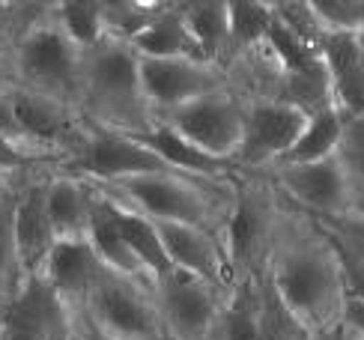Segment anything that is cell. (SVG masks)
Returning a JSON list of instances; mask_svg holds the SVG:
<instances>
[{
  "label": "cell",
  "mask_w": 364,
  "mask_h": 340,
  "mask_svg": "<svg viewBox=\"0 0 364 340\" xmlns=\"http://www.w3.org/2000/svg\"><path fill=\"white\" fill-rule=\"evenodd\" d=\"M326 242L331 245V251H335V257H338L346 302L364 304V254L350 248V245H341L335 239H328V236H326Z\"/></svg>",
  "instance_id": "836d02e7"
},
{
  "label": "cell",
  "mask_w": 364,
  "mask_h": 340,
  "mask_svg": "<svg viewBox=\"0 0 364 340\" xmlns=\"http://www.w3.org/2000/svg\"><path fill=\"white\" fill-rule=\"evenodd\" d=\"M78 111L87 122L117 132H144L153 126L141 92L138 54L126 42L105 39L84 54V90Z\"/></svg>",
  "instance_id": "3957f363"
},
{
  "label": "cell",
  "mask_w": 364,
  "mask_h": 340,
  "mask_svg": "<svg viewBox=\"0 0 364 340\" xmlns=\"http://www.w3.org/2000/svg\"><path fill=\"white\" fill-rule=\"evenodd\" d=\"M263 179L287 206L305 218L341 221L364 209V194L350 176V170L343 167L341 156L314 164L272 167L263 174Z\"/></svg>",
  "instance_id": "8992f818"
},
{
  "label": "cell",
  "mask_w": 364,
  "mask_h": 340,
  "mask_svg": "<svg viewBox=\"0 0 364 340\" xmlns=\"http://www.w3.org/2000/svg\"><path fill=\"white\" fill-rule=\"evenodd\" d=\"M87 182V179H84ZM93 188L156 224L224 230L236 203V179H200L186 174H149L119 182H90Z\"/></svg>",
  "instance_id": "7a4b0ae2"
},
{
  "label": "cell",
  "mask_w": 364,
  "mask_h": 340,
  "mask_svg": "<svg viewBox=\"0 0 364 340\" xmlns=\"http://www.w3.org/2000/svg\"><path fill=\"white\" fill-rule=\"evenodd\" d=\"M338 156H341L343 167L350 170V176L355 179V185L361 188V194H364V117L346 119Z\"/></svg>",
  "instance_id": "e575fe53"
},
{
  "label": "cell",
  "mask_w": 364,
  "mask_h": 340,
  "mask_svg": "<svg viewBox=\"0 0 364 340\" xmlns=\"http://www.w3.org/2000/svg\"><path fill=\"white\" fill-rule=\"evenodd\" d=\"M15 36H18V4L0 0V42L12 45Z\"/></svg>",
  "instance_id": "74e56055"
},
{
  "label": "cell",
  "mask_w": 364,
  "mask_h": 340,
  "mask_svg": "<svg viewBox=\"0 0 364 340\" xmlns=\"http://www.w3.org/2000/svg\"><path fill=\"white\" fill-rule=\"evenodd\" d=\"M257 304H260V277L236 281L227 289L209 340H257Z\"/></svg>",
  "instance_id": "484cf974"
},
{
  "label": "cell",
  "mask_w": 364,
  "mask_h": 340,
  "mask_svg": "<svg viewBox=\"0 0 364 340\" xmlns=\"http://www.w3.org/2000/svg\"><path fill=\"white\" fill-rule=\"evenodd\" d=\"M343 126L346 117L338 111V107H326V111L314 114L308 119L305 132L299 134V141L293 144V149L275 164V167H296V164H314L338 156L341 137H343Z\"/></svg>",
  "instance_id": "cb8c5ba5"
},
{
  "label": "cell",
  "mask_w": 364,
  "mask_h": 340,
  "mask_svg": "<svg viewBox=\"0 0 364 340\" xmlns=\"http://www.w3.org/2000/svg\"><path fill=\"white\" fill-rule=\"evenodd\" d=\"M141 92L149 107V117H161L179 105H188L209 92L236 90L230 69L206 60H141ZM239 92V90H236Z\"/></svg>",
  "instance_id": "8fae6325"
},
{
  "label": "cell",
  "mask_w": 364,
  "mask_h": 340,
  "mask_svg": "<svg viewBox=\"0 0 364 340\" xmlns=\"http://www.w3.org/2000/svg\"><path fill=\"white\" fill-rule=\"evenodd\" d=\"M129 48L141 60H203L186 21H182L176 4L164 6L159 18L129 42Z\"/></svg>",
  "instance_id": "7402d4cb"
},
{
  "label": "cell",
  "mask_w": 364,
  "mask_h": 340,
  "mask_svg": "<svg viewBox=\"0 0 364 340\" xmlns=\"http://www.w3.org/2000/svg\"><path fill=\"white\" fill-rule=\"evenodd\" d=\"M326 33H364V0H311Z\"/></svg>",
  "instance_id": "d6a6232c"
},
{
  "label": "cell",
  "mask_w": 364,
  "mask_h": 340,
  "mask_svg": "<svg viewBox=\"0 0 364 340\" xmlns=\"http://www.w3.org/2000/svg\"><path fill=\"white\" fill-rule=\"evenodd\" d=\"M105 203H108V209L114 215V224L119 230V236H123V242L129 245V251L134 254V260L144 266L149 281L159 284L161 277H168V275L176 272L171 266L168 254H164V245H161L156 221H149V218H144V215L132 212V209L119 206V203H111V200H105Z\"/></svg>",
  "instance_id": "603a6c76"
},
{
  "label": "cell",
  "mask_w": 364,
  "mask_h": 340,
  "mask_svg": "<svg viewBox=\"0 0 364 340\" xmlns=\"http://www.w3.org/2000/svg\"><path fill=\"white\" fill-rule=\"evenodd\" d=\"M311 329L281 302L269 277L260 275V304H257V340H308Z\"/></svg>",
  "instance_id": "f546056e"
},
{
  "label": "cell",
  "mask_w": 364,
  "mask_h": 340,
  "mask_svg": "<svg viewBox=\"0 0 364 340\" xmlns=\"http://www.w3.org/2000/svg\"><path fill=\"white\" fill-rule=\"evenodd\" d=\"M54 24L78 51H93L108 39L102 24V0H60L51 12Z\"/></svg>",
  "instance_id": "83f0119b"
},
{
  "label": "cell",
  "mask_w": 364,
  "mask_h": 340,
  "mask_svg": "<svg viewBox=\"0 0 364 340\" xmlns=\"http://www.w3.org/2000/svg\"><path fill=\"white\" fill-rule=\"evenodd\" d=\"M272 15H275V21L290 30L296 39H301L305 45L320 51L326 30L316 21L311 0H275V4H272Z\"/></svg>",
  "instance_id": "1f68e13d"
},
{
  "label": "cell",
  "mask_w": 364,
  "mask_h": 340,
  "mask_svg": "<svg viewBox=\"0 0 364 340\" xmlns=\"http://www.w3.org/2000/svg\"><path fill=\"white\" fill-rule=\"evenodd\" d=\"M81 314L90 326L114 340H168L153 287L111 272L99 275Z\"/></svg>",
  "instance_id": "52a82bcc"
},
{
  "label": "cell",
  "mask_w": 364,
  "mask_h": 340,
  "mask_svg": "<svg viewBox=\"0 0 364 340\" xmlns=\"http://www.w3.org/2000/svg\"><path fill=\"white\" fill-rule=\"evenodd\" d=\"M320 57L328 75L335 107L346 119L364 117V57L358 39L350 33H326Z\"/></svg>",
  "instance_id": "e0dca14e"
},
{
  "label": "cell",
  "mask_w": 364,
  "mask_h": 340,
  "mask_svg": "<svg viewBox=\"0 0 364 340\" xmlns=\"http://www.w3.org/2000/svg\"><path fill=\"white\" fill-rule=\"evenodd\" d=\"M153 292L168 340H209L218 311L227 299L224 287H215L186 272L161 277L159 284H153Z\"/></svg>",
  "instance_id": "7c38bea8"
},
{
  "label": "cell",
  "mask_w": 364,
  "mask_h": 340,
  "mask_svg": "<svg viewBox=\"0 0 364 340\" xmlns=\"http://www.w3.org/2000/svg\"><path fill=\"white\" fill-rule=\"evenodd\" d=\"M102 272H105L102 262L96 260L87 239H78V242H57L48 260H45L39 277L66 304H72L75 311H81Z\"/></svg>",
  "instance_id": "2e32d148"
},
{
  "label": "cell",
  "mask_w": 364,
  "mask_h": 340,
  "mask_svg": "<svg viewBox=\"0 0 364 340\" xmlns=\"http://www.w3.org/2000/svg\"><path fill=\"white\" fill-rule=\"evenodd\" d=\"M129 134L134 137V141H141L146 149H153L164 164H171L176 170V174L200 176V179H236L233 167L227 161H218V159L206 156L203 149H197L182 134H176L168 126H161V122H153L149 129L129 132Z\"/></svg>",
  "instance_id": "d6986e66"
},
{
  "label": "cell",
  "mask_w": 364,
  "mask_h": 340,
  "mask_svg": "<svg viewBox=\"0 0 364 340\" xmlns=\"http://www.w3.org/2000/svg\"><path fill=\"white\" fill-rule=\"evenodd\" d=\"M308 114L299 107L263 99V96H245V126H242V141L230 159L236 176H263L266 170L275 167L287 152L293 149L299 134L308 126Z\"/></svg>",
  "instance_id": "ba28073f"
},
{
  "label": "cell",
  "mask_w": 364,
  "mask_h": 340,
  "mask_svg": "<svg viewBox=\"0 0 364 340\" xmlns=\"http://www.w3.org/2000/svg\"><path fill=\"white\" fill-rule=\"evenodd\" d=\"M18 179H24V176H12V174H6V170H0V200L6 197V191H9Z\"/></svg>",
  "instance_id": "b9f144b4"
},
{
  "label": "cell",
  "mask_w": 364,
  "mask_h": 340,
  "mask_svg": "<svg viewBox=\"0 0 364 340\" xmlns=\"http://www.w3.org/2000/svg\"><path fill=\"white\" fill-rule=\"evenodd\" d=\"M269 99L293 105V107H299V111H305L308 117L326 111V107H335L323 60L311 69H301V72H278Z\"/></svg>",
  "instance_id": "4316f807"
},
{
  "label": "cell",
  "mask_w": 364,
  "mask_h": 340,
  "mask_svg": "<svg viewBox=\"0 0 364 340\" xmlns=\"http://www.w3.org/2000/svg\"><path fill=\"white\" fill-rule=\"evenodd\" d=\"M164 6H168L164 0H102L105 36L129 45L141 30L159 18Z\"/></svg>",
  "instance_id": "f1b7e54d"
},
{
  "label": "cell",
  "mask_w": 364,
  "mask_h": 340,
  "mask_svg": "<svg viewBox=\"0 0 364 340\" xmlns=\"http://www.w3.org/2000/svg\"><path fill=\"white\" fill-rule=\"evenodd\" d=\"M308 340H364V337L355 326H350V322L341 317V319L328 322V326H323V329H314L308 334Z\"/></svg>",
  "instance_id": "8d00e7d4"
},
{
  "label": "cell",
  "mask_w": 364,
  "mask_h": 340,
  "mask_svg": "<svg viewBox=\"0 0 364 340\" xmlns=\"http://www.w3.org/2000/svg\"><path fill=\"white\" fill-rule=\"evenodd\" d=\"M90 188H93V185H90ZM87 245L93 248V254L102 262L105 272L119 275V277L134 281V284H149L153 287V281L146 277L144 266L134 260V254L129 251V245L123 242V236H119V230L114 224V215H111L105 197L96 188H93V212H90V227H87Z\"/></svg>",
  "instance_id": "ffe728a7"
},
{
  "label": "cell",
  "mask_w": 364,
  "mask_h": 340,
  "mask_svg": "<svg viewBox=\"0 0 364 340\" xmlns=\"http://www.w3.org/2000/svg\"><path fill=\"white\" fill-rule=\"evenodd\" d=\"M272 27V4L266 0H227V30H230V69L266 45Z\"/></svg>",
  "instance_id": "d4e9b609"
},
{
  "label": "cell",
  "mask_w": 364,
  "mask_h": 340,
  "mask_svg": "<svg viewBox=\"0 0 364 340\" xmlns=\"http://www.w3.org/2000/svg\"><path fill=\"white\" fill-rule=\"evenodd\" d=\"M323 236L335 239L341 245H350V248L364 254V209L350 215V218H341V221H323V218H308Z\"/></svg>",
  "instance_id": "d590c367"
},
{
  "label": "cell",
  "mask_w": 364,
  "mask_h": 340,
  "mask_svg": "<svg viewBox=\"0 0 364 340\" xmlns=\"http://www.w3.org/2000/svg\"><path fill=\"white\" fill-rule=\"evenodd\" d=\"M9 105H12L15 126H18L24 141L54 152L63 161L72 159L84 132V117L78 107L51 96H42V92L21 90V87L9 90Z\"/></svg>",
  "instance_id": "4fadbf2b"
},
{
  "label": "cell",
  "mask_w": 364,
  "mask_h": 340,
  "mask_svg": "<svg viewBox=\"0 0 364 340\" xmlns=\"http://www.w3.org/2000/svg\"><path fill=\"white\" fill-rule=\"evenodd\" d=\"M78 340H114V337L102 334L99 329H93V326H90V322L84 319V322H81V331H78Z\"/></svg>",
  "instance_id": "60d3db41"
},
{
  "label": "cell",
  "mask_w": 364,
  "mask_h": 340,
  "mask_svg": "<svg viewBox=\"0 0 364 340\" xmlns=\"http://www.w3.org/2000/svg\"><path fill=\"white\" fill-rule=\"evenodd\" d=\"M343 319L350 322V326H355V329L361 331V337H364V304L346 302V304H343Z\"/></svg>",
  "instance_id": "ab89813d"
},
{
  "label": "cell",
  "mask_w": 364,
  "mask_h": 340,
  "mask_svg": "<svg viewBox=\"0 0 364 340\" xmlns=\"http://www.w3.org/2000/svg\"><path fill=\"white\" fill-rule=\"evenodd\" d=\"M263 275L275 287L281 302L311 331L343 317L346 292L338 257L326 236L305 215L290 209L275 248L266 260Z\"/></svg>",
  "instance_id": "6da1fadb"
},
{
  "label": "cell",
  "mask_w": 364,
  "mask_h": 340,
  "mask_svg": "<svg viewBox=\"0 0 364 340\" xmlns=\"http://www.w3.org/2000/svg\"><path fill=\"white\" fill-rule=\"evenodd\" d=\"M51 170L30 174L15 185V248H18V262L27 277H39L45 260L57 245V236L45 209V179Z\"/></svg>",
  "instance_id": "5bb4252c"
},
{
  "label": "cell",
  "mask_w": 364,
  "mask_h": 340,
  "mask_svg": "<svg viewBox=\"0 0 364 340\" xmlns=\"http://www.w3.org/2000/svg\"><path fill=\"white\" fill-rule=\"evenodd\" d=\"M12 90V60H9V45L0 42V92Z\"/></svg>",
  "instance_id": "f35d334b"
},
{
  "label": "cell",
  "mask_w": 364,
  "mask_h": 340,
  "mask_svg": "<svg viewBox=\"0 0 364 340\" xmlns=\"http://www.w3.org/2000/svg\"><path fill=\"white\" fill-rule=\"evenodd\" d=\"M57 170H66L72 176L87 182H119L132 176L149 174H176L171 164H164L153 149H146L141 141H134L129 132L93 126L84 119L81 144Z\"/></svg>",
  "instance_id": "9c48e42d"
},
{
  "label": "cell",
  "mask_w": 364,
  "mask_h": 340,
  "mask_svg": "<svg viewBox=\"0 0 364 340\" xmlns=\"http://www.w3.org/2000/svg\"><path fill=\"white\" fill-rule=\"evenodd\" d=\"M156 227L164 245V254H168L171 266L176 272L203 277V281L224 289L233 287L221 230H203L188 224H156Z\"/></svg>",
  "instance_id": "9a60e30c"
},
{
  "label": "cell",
  "mask_w": 364,
  "mask_h": 340,
  "mask_svg": "<svg viewBox=\"0 0 364 340\" xmlns=\"http://www.w3.org/2000/svg\"><path fill=\"white\" fill-rule=\"evenodd\" d=\"M287 215L290 206L263 176H236V203L221 230L233 284L263 275Z\"/></svg>",
  "instance_id": "277c9868"
},
{
  "label": "cell",
  "mask_w": 364,
  "mask_h": 340,
  "mask_svg": "<svg viewBox=\"0 0 364 340\" xmlns=\"http://www.w3.org/2000/svg\"><path fill=\"white\" fill-rule=\"evenodd\" d=\"M191 39L203 60L230 69V30H227V0H179L176 4Z\"/></svg>",
  "instance_id": "44dd1931"
},
{
  "label": "cell",
  "mask_w": 364,
  "mask_h": 340,
  "mask_svg": "<svg viewBox=\"0 0 364 340\" xmlns=\"http://www.w3.org/2000/svg\"><path fill=\"white\" fill-rule=\"evenodd\" d=\"M15 185L0 200V304L24 287V272L15 248Z\"/></svg>",
  "instance_id": "4dcf8cb0"
},
{
  "label": "cell",
  "mask_w": 364,
  "mask_h": 340,
  "mask_svg": "<svg viewBox=\"0 0 364 340\" xmlns=\"http://www.w3.org/2000/svg\"><path fill=\"white\" fill-rule=\"evenodd\" d=\"M45 209L57 242L87 239L90 212H93V188L66 170H51L45 179Z\"/></svg>",
  "instance_id": "ac0fdd59"
},
{
  "label": "cell",
  "mask_w": 364,
  "mask_h": 340,
  "mask_svg": "<svg viewBox=\"0 0 364 340\" xmlns=\"http://www.w3.org/2000/svg\"><path fill=\"white\" fill-rule=\"evenodd\" d=\"M355 39H358V48H361V57H364V33H358Z\"/></svg>",
  "instance_id": "7bdbcfd3"
},
{
  "label": "cell",
  "mask_w": 364,
  "mask_h": 340,
  "mask_svg": "<svg viewBox=\"0 0 364 340\" xmlns=\"http://www.w3.org/2000/svg\"><path fill=\"white\" fill-rule=\"evenodd\" d=\"M51 12L12 39V87L42 92V96L78 107L84 90V51H78L60 33Z\"/></svg>",
  "instance_id": "5b68a950"
},
{
  "label": "cell",
  "mask_w": 364,
  "mask_h": 340,
  "mask_svg": "<svg viewBox=\"0 0 364 340\" xmlns=\"http://www.w3.org/2000/svg\"><path fill=\"white\" fill-rule=\"evenodd\" d=\"M153 122L173 129L188 144L203 149L206 156L230 164L242 141V126H245V96L236 90L209 92V96H200L156 117Z\"/></svg>",
  "instance_id": "30bf717a"
}]
</instances>
